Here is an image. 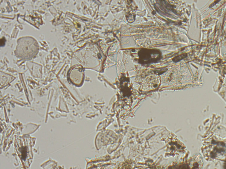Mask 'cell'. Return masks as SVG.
Segmentation results:
<instances>
[{"label":"cell","mask_w":226,"mask_h":169,"mask_svg":"<svg viewBox=\"0 0 226 169\" xmlns=\"http://www.w3.org/2000/svg\"><path fill=\"white\" fill-rule=\"evenodd\" d=\"M187 56V54H183V55H181V56H177V57H175L174 59V61L175 62H178V61H180L181 59H183L185 58Z\"/></svg>","instance_id":"obj_2"},{"label":"cell","mask_w":226,"mask_h":169,"mask_svg":"<svg viewBox=\"0 0 226 169\" xmlns=\"http://www.w3.org/2000/svg\"><path fill=\"white\" fill-rule=\"evenodd\" d=\"M38 50L36 41L31 38H24L19 40L16 54L24 59H31L36 56Z\"/></svg>","instance_id":"obj_1"}]
</instances>
